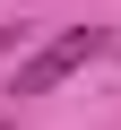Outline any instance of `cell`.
Wrapping results in <instances>:
<instances>
[{"instance_id": "cell-1", "label": "cell", "mask_w": 121, "mask_h": 130, "mask_svg": "<svg viewBox=\"0 0 121 130\" xmlns=\"http://www.w3.org/2000/svg\"><path fill=\"white\" fill-rule=\"evenodd\" d=\"M104 43H112V26H69V35H52L43 52H26V61H17L9 95H52L61 78H78V70H87V61H95Z\"/></svg>"}, {"instance_id": "cell-2", "label": "cell", "mask_w": 121, "mask_h": 130, "mask_svg": "<svg viewBox=\"0 0 121 130\" xmlns=\"http://www.w3.org/2000/svg\"><path fill=\"white\" fill-rule=\"evenodd\" d=\"M0 130H9V121H0Z\"/></svg>"}]
</instances>
